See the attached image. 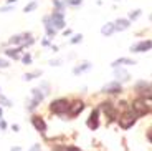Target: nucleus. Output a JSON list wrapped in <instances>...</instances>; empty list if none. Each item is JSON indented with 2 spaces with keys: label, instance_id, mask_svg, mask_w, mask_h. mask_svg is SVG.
I'll list each match as a JSON object with an SVG mask.
<instances>
[{
  "label": "nucleus",
  "instance_id": "f257e3e1",
  "mask_svg": "<svg viewBox=\"0 0 152 151\" xmlns=\"http://www.w3.org/2000/svg\"><path fill=\"white\" fill-rule=\"evenodd\" d=\"M50 110H51L53 113H56V115H63L69 110V105H68V101H66L65 98H58V100H55V101L51 103Z\"/></svg>",
  "mask_w": 152,
  "mask_h": 151
},
{
  "label": "nucleus",
  "instance_id": "f03ea898",
  "mask_svg": "<svg viewBox=\"0 0 152 151\" xmlns=\"http://www.w3.org/2000/svg\"><path fill=\"white\" fill-rule=\"evenodd\" d=\"M134 121H136V115H134L132 111H127V113H124L121 118H119V125H121L124 130H127V128H131V126L134 125Z\"/></svg>",
  "mask_w": 152,
  "mask_h": 151
},
{
  "label": "nucleus",
  "instance_id": "7ed1b4c3",
  "mask_svg": "<svg viewBox=\"0 0 152 151\" xmlns=\"http://www.w3.org/2000/svg\"><path fill=\"white\" fill-rule=\"evenodd\" d=\"M152 48V42L151 40H142L139 42L137 45L131 47V52H136V53H142V52H147V50Z\"/></svg>",
  "mask_w": 152,
  "mask_h": 151
},
{
  "label": "nucleus",
  "instance_id": "20e7f679",
  "mask_svg": "<svg viewBox=\"0 0 152 151\" xmlns=\"http://www.w3.org/2000/svg\"><path fill=\"white\" fill-rule=\"evenodd\" d=\"M132 110H134V115L136 116H142V115L147 113V106H145V103L142 100H136L132 103Z\"/></svg>",
  "mask_w": 152,
  "mask_h": 151
},
{
  "label": "nucleus",
  "instance_id": "39448f33",
  "mask_svg": "<svg viewBox=\"0 0 152 151\" xmlns=\"http://www.w3.org/2000/svg\"><path fill=\"white\" fill-rule=\"evenodd\" d=\"M50 22H53V25L56 28H63L65 27V19H63L61 12H53V15L50 17Z\"/></svg>",
  "mask_w": 152,
  "mask_h": 151
},
{
  "label": "nucleus",
  "instance_id": "423d86ee",
  "mask_svg": "<svg viewBox=\"0 0 152 151\" xmlns=\"http://www.w3.org/2000/svg\"><path fill=\"white\" fill-rule=\"evenodd\" d=\"M43 100V93L38 88H35L33 90V100H31V103H30V106H28V110H33V108H37L38 105H40V101Z\"/></svg>",
  "mask_w": 152,
  "mask_h": 151
},
{
  "label": "nucleus",
  "instance_id": "0eeeda50",
  "mask_svg": "<svg viewBox=\"0 0 152 151\" xmlns=\"http://www.w3.org/2000/svg\"><path fill=\"white\" fill-rule=\"evenodd\" d=\"M31 123H33V126H35V128H37L40 133H45V131H46V123L43 121V118L33 116V118H31Z\"/></svg>",
  "mask_w": 152,
  "mask_h": 151
},
{
  "label": "nucleus",
  "instance_id": "6e6552de",
  "mask_svg": "<svg viewBox=\"0 0 152 151\" xmlns=\"http://www.w3.org/2000/svg\"><path fill=\"white\" fill-rule=\"evenodd\" d=\"M103 91L104 93H119L121 91V85L118 81H113V83H107L103 87Z\"/></svg>",
  "mask_w": 152,
  "mask_h": 151
},
{
  "label": "nucleus",
  "instance_id": "1a4fd4ad",
  "mask_svg": "<svg viewBox=\"0 0 152 151\" xmlns=\"http://www.w3.org/2000/svg\"><path fill=\"white\" fill-rule=\"evenodd\" d=\"M98 115H99L98 110H94V111L91 113V116H89V120H88V126H89V128H93V130L98 128Z\"/></svg>",
  "mask_w": 152,
  "mask_h": 151
},
{
  "label": "nucleus",
  "instance_id": "9d476101",
  "mask_svg": "<svg viewBox=\"0 0 152 151\" xmlns=\"http://www.w3.org/2000/svg\"><path fill=\"white\" fill-rule=\"evenodd\" d=\"M83 110H84V105H83V103H81V101H76L75 105L69 108V115H71V116H76V115L81 113Z\"/></svg>",
  "mask_w": 152,
  "mask_h": 151
},
{
  "label": "nucleus",
  "instance_id": "9b49d317",
  "mask_svg": "<svg viewBox=\"0 0 152 151\" xmlns=\"http://www.w3.org/2000/svg\"><path fill=\"white\" fill-rule=\"evenodd\" d=\"M114 27H116V30H126V28L129 27V20L118 19V20H116V23H114Z\"/></svg>",
  "mask_w": 152,
  "mask_h": 151
},
{
  "label": "nucleus",
  "instance_id": "f8f14e48",
  "mask_svg": "<svg viewBox=\"0 0 152 151\" xmlns=\"http://www.w3.org/2000/svg\"><path fill=\"white\" fill-rule=\"evenodd\" d=\"M116 76H118L121 81H127V80H129V73L126 72V70H122V68H116Z\"/></svg>",
  "mask_w": 152,
  "mask_h": 151
},
{
  "label": "nucleus",
  "instance_id": "ddd939ff",
  "mask_svg": "<svg viewBox=\"0 0 152 151\" xmlns=\"http://www.w3.org/2000/svg\"><path fill=\"white\" fill-rule=\"evenodd\" d=\"M89 68H91V63H88V61H84V63L81 65V67H76L75 70H73V73H75V75H80V73L86 72V70H89Z\"/></svg>",
  "mask_w": 152,
  "mask_h": 151
},
{
  "label": "nucleus",
  "instance_id": "4468645a",
  "mask_svg": "<svg viewBox=\"0 0 152 151\" xmlns=\"http://www.w3.org/2000/svg\"><path fill=\"white\" fill-rule=\"evenodd\" d=\"M119 65H134V60H131V58H119V60H116L113 63V67L118 68Z\"/></svg>",
  "mask_w": 152,
  "mask_h": 151
},
{
  "label": "nucleus",
  "instance_id": "2eb2a0df",
  "mask_svg": "<svg viewBox=\"0 0 152 151\" xmlns=\"http://www.w3.org/2000/svg\"><path fill=\"white\" fill-rule=\"evenodd\" d=\"M114 30H116L114 23H106V25H104L103 28H101V33H103V35H111Z\"/></svg>",
  "mask_w": 152,
  "mask_h": 151
},
{
  "label": "nucleus",
  "instance_id": "dca6fc26",
  "mask_svg": "<svg viewBox=\"0 0 152 151\" xmlns=\"http://www.w3.org/2000/svg\"><path fill=\"white\" fill-rule=\"evenodd\" d=\"M18 52H20V48H10V50H5V55L12 58H18Z\"/></svg>",
  "mask_w": 152,
  "mask_h": 151
},
{
  "label": "nucleus",
  "instance_id": "f3484780",
  "mask_svg": "<svg viewBox=\"0 0 152 151\" xmlns=\"http://www.w3.org/2000/svg\"><path fill=\"white\" fill-rule=\"evenodd\" d=\"M40 75H42L40 72H33V73H27V75L23 76V78H25V80H33L35 76H40Z\"/></svg>",
  "mask_w": 152,
  "mask_h": 151
},
{
  "label": "nucleus",
  "instance_id": "a211bd4d",
  "mask_svg": "<svg viewBox=\"0 0 152 151\" xmlns=\"http://www.w3.org/2000/svg\"><path fill=\"white\" fill-rule=\"evenodd\" d=\"M35 8H37V2H31V4H28L27 7H25V13H28V12L35 10Z\"/></svg>",
  "mask_w": 152,
  "mask_h": 151
},
{
  "label": "nucleus",
  "instance_id": "6ab92c4d",
  "mask_svg": "<svg viewBox=\"0 0 152 151\" xmlns=\"http://www.w3.org/2000/svg\"><path fill=\"white\" fill-rule=\"evenodd\" d=\"M0 103H2V105H5V106H12L10 100H8V98H5L4 95H0Z\"/></svg>",
  "mask_w": 152,
  "mask_h": 151
},
{
  "label": "nucleus",
  "instance_id": "aec40b11",
  "mask_svg": "<svg viewBox=\"0 0 152 151\" xmlns=\"http://www.w3.org/2000/svg\"><path fill=\"white\" fill-rule=\"evenodd\" d=\"M139 15H141V10H134V12H131V15H129V17H131L132 20H136Z\"/></svg>",
  "mask_w": 152,
  "mask_h": 151
},
{
  "label": "nucleus",
  "instance_id": "412c9836",
  "mask_svg": "<svg viewBox=\"0 0 152 151\" xmlns=\"http://www.w3.org/2000/svg\"><path fill=\"white\" fill-rule=\"evenodd\" d=\"M81 38H83L81 35H75V37L71 38V43H78V42H81Z\"/></svg>",
  "mask_w": 152,
  "mask_h": 151
},
{
  "label": "nucleus",
  "instance_id": "4be33fe9",
  "mask_svg": "<svg viewBox=\"0 0 152 151\" xmlns=\"http://www.w3.org/2000/svg\"><path fill=\"white\" fill-rule=\"evenodd\" d=\"M23 61H25V63H30V61H31V57H30V55H25V57H23Z\"/></svg>",
  "mask_w": 152,
  "mask_h": 151
},
{
  "label": "nucleus",
  "instance_id": "5701e85b",
  "mask_svg": "<svg viewBox=\"0 0 152 151\" xmlns=\"http://www.w3.org/2000/svg\"><path fill=\"white\" fill-rule=\"evenodd\" d=\"M68 4H71V5H78V4H81V0H68Z\"/></svg>",
  "mask_w": 152,
  "mask_h": 151
},
{
  "label": "nucleus",
  "instance_id": "b1692460",
  "mask_svg": "<svg viewBox=\"0 0 152 151\" xmlns=\"http://www.w3.org/2000/svg\"><path fill=\"white\" fill-rule=\"evenodd\" d=\"M0 67H2V68H7V67H8V63H7L5 60H0Z\"/></svg>",
  "mask_w": 152,
  "mask_h": 151
},
{
  "label": "nucleus",
  "instance_id": "393cba45",
  "mask_svg": "<svg viewBox=\"0 0 152 151\" xmlns=\"http://www.w3.org/2000/svg\"><path fill=\"white\" fill-rule=\"evenodd\" d=\"M30 151H40V144H35V146L33 148H31V150Z\"/></svg>",
  "mask_w": 152,
  "mask_h": 151
},
{
  "label": "nucleus",
  "instance_id": "a878e982",
  "mask_svg": "<svg viewBox=\"0 0 152 151\" xmlns=\"http://www.w3.org/2000/svg\"><path fill=\"white\" fill-rule=\"evenodd\" d=\"M10 151H20V148H12Z\"/></svg>",
  "mask_w": 152,
  "mask_h": 151
},
{
  "label": "nucleus",
  "instance_id": "bb28decb",
  "mask_svg": "<svg viewBox=\"0 0 152 151\" xmlns=\"http://www.w3.org/2000/svg\"><path fill=\"white\" fill-rule=\"evenodd\" d=\"M12 2H17V0H8V4H12Z\"/></svg>",
  "mask_w": 152,
  "mask_h": 151
},
{
  "label": "nucleus",
  "instance_id": "cd10ccee",
  "mask_svg": "<svg viewBox=\"0 0 152 151\" xmlns=\"http://www.w3.org/2000/svg\"><path fill=\"white\" fill-rule=\"evenodd\" d=\"M0 118H2V108H0Z\"/></svg>",
  "mask_w": 152,
  "mask_h": 151
},
{
  "label": "nucleus",
  "instance_id": "c85d7f7f",
  "mask_svg": "<svg viewBox=\"0 0 152 151\" xmlns=\"http://www.w3.org/2000/svg\"><path fill=\"white\" fill-rule=\"evenodd\" d=\"M149 88H151V91H152V85H149Z\"/></svg>",
  "mask_w": 152,
  "mask_h": 151
},
{
  "label": "nucleus",
  "instance_id": "c756f323",
  "mask_svg": "<svg viewBox=\"0 0 152 151\" xmlns=\"http://www.w3.org/2000/svg\"><path fill=\"white\" fill-rule=\"evenodd\" d=\"M151 20H152V15H151Z\"/></svg>",
  "mask_w": 152,
  "mask_h": 151
}]
</instances>
